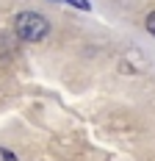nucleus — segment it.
<instances>
[{
    "instance_id": "nucleus-1",
    "label": "nucleus",
    "mask_w": 155,
    "mask_h": 161,
    "mask_svg": "<svg viewBox=\"0 0 155 161\" xmlns=\"http://www.w3.org/2000/svg\"><path fill=\"white\" fill-rule=\"evenodd\" d=\"M14 31L19 39H25V42H42L50 31V25H47V19L42 14H36V11H22V14H17L14 19Z\"/></svg>"
},
{
    "instance_id": "nucleus-2",
    "label": "nucleus",
    "mask_w": 155,
    "mask_h": 161,
    "mask_svg": "<svg viewBox=\"0 0 155 161\" xmlns=\"http://www.w3.org/2000/svg\"><path fill=\"white\" fill-rule=\"evenodd\" d=\"M0 161H17V156L11 150H6V147H0Z\"/></svg>"
},
{
    "instance_id": "nucleus-3",
    "label": "nucleus",
    "mask_w": 155,
    "mask_h": 161,
    "mask_svg": "<svg viewBox=\"0 0 155 161\" xmlns=\"http://www.w3.org/2000/svg\"><path fill=\"white\" fill-rule=\"evenodd\" d=\"M67 3H72L75 8H83V11L89 8V0H67Z\"/></svg>"
},
{
    "instance_id": "nucleus-4",
    "label": "nucleus",
    "mask_w": 155,
    "mask_h": 161,
    "mask_svg": "<svg viewBox=\"0 0 155 161\" xmlns=\"http://www.w3.org/2000/svg\"><path fill=\"white\" fill-rule=\"evenodd\" d=\"M147 31H150V33L155 36V11H152L150 17H147Z\"/></svg>"
}]
</instances>
